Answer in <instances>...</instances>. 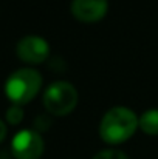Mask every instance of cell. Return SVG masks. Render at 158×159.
<instances>
[{
    "instance_id": "6da1fadb",
    "label": "cell",
    "mask_w": 158,
    "mask_h": 159,
    "mask_svg": "<svg viewBox=\"0 0 158 159\" xmlns=\"http://www.w3.org/2000/svg\"><path fill=\"white\" fill-rule=\"evenodd\" d=\"M140 127L136 114L126 107L110 108L99 125V136L107 144H121L133 136Z\"/></svg>"
},
{
    "instance_id": "7a4b0ae2",
    "label": "cell",
    "mask_w": 158,
    "mask_h": 159,
    "mask_svg": "<svg viewBox=\"0 0 158 159\" xmlns=\"http://www.w3.org/2000/svg\"><path fill=\"white\" fill-rule=\"evenodd\" d=\"M41 87H42L41 73L33 68H22L14 71L8 77L5 84V93L11 102H14L16 105H23L34 99Z\"/></svg>"
},
{
    "instance_id": "3957f363",
    "label": "cell",
    "mask_w": 158,
    "mask_h": 159,
    "mask_svg": "<svg viewBox=\"0 0 158 159\" xmlns=\"http://www.w3.org/2000/svg\"><path fill=\"white\" fill-rule=\"evenodd\" d=\"M78 104V91L76 88L64 80L51 84L44 93V105L48 113L54 116H67L70 114Z\"/></svg>"
},
{
    "instance_id": "277c9868",
    "label": "cell",
    "mask_w": 158,
    "mask_h": 159,
    "mask_svg": "<svg viewBox=\"0 0 158 159\" xmlns=\"http://www.w3.org/2000/svg\"><path fill=\"white\" fill-rule=\"evenodd\" d=\"M11 150L16 159H39L44 153V141L39 133L22 130L12 138Z\"/></svg>"
},
{
    "instance_id": "5b68a950",
    "label": "cell",
    "mask_w": 158,
    "mask_h": 159,
    "mask_svg": "<svg viewBox=\"0 0 158 159\" xmlns=\"http://www.w3.org/2000/svg\"><path fill=\"white\" fill-rule=\"evenodd\" d=\"M16 51H17V56L20 60L36 65V63H42L47 60V57L50 54V45L47 43V40L44 37L26 36L19 40Z\"/></svg>"
},
{
    "instance_id": "8992f818",
    "label": "cell",
    "mask_w": 158,
    "mask_h": 159,
    "mask_svg": "<svg viewBox=\"0 0 158 159\" xmlns=\"http://www.w3.org/2000/svg\"><path fill=\"white\" fill-rule=\"evenodd\" d=\"M108 2L107 0H73L71 2V14L74 19L93 23L98 22L107 14Z\"/></svg>"
},
{
    "instance_id": "52a82bcc",
    "label": "cell",
    "mask_w": 158,
    "mask_h": 159,
    "mask_svg": "<svg viewBox=\"0 0 158 159\" xmlns=\"http://www.w3.org/2000/svg\"><path fill=\"white\" fill-rule=\"evenodd\" d=\"M140 128L151 136H158V110L152 108L147 110L141 114V117L138 119Z\"/></svg>"
},
{
    "instance_id": "ba28073f",
    "label": "cell",
    "mask_w": 158,
    "mask_h": 159,
    "mask_svg": "<svg viewBox=\"0 0 158 159\" xmlns=\"http://www.w3.org/2000/svg\"><path fill=\"white\" fill-rule=\"evenodd\" d=\"M6 119H8V122L9 124H19L22 119H23V111H22V108L19 105H14L11 107L9 110H8V113H6Z\"/></svg>"
},
{
    "instance_id": "9c48e42d",
    "label": "cell",
    "mask_w": 158,
    "mask_h": 159,
    "mask_svg": "<svg viewBox=\"0 0 158 159\" xmlns=\"http://www.w3.org/2000/svg\"><path fill=\"white\" fill-rule=\"evenodd\" d=\"M93 159H127V156L119 150H103Z\"/></svg>"
},
{
    "instance_id": "30bf717a",
    "label": "cell",
    "mask_w": 158,
    "mask_h": 159,
    "mask_svg": "<svg viewBox=\"0 0 158 159\" xmlns=\"http://www.w3.org/2000/svg\"><path fill=\"white\" fill-rule=\"evenodd\" d=\"M5 136H6V125L0 120V142L5 139Z\"/></svg>"
}]
</instances>
